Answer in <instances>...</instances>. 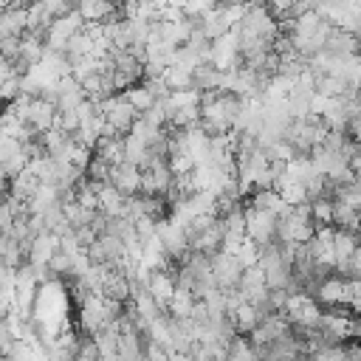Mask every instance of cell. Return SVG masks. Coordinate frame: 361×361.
<instances>
[{
    "label": "cell",
    "instance_id": "obj_3",
    "mask_svg": "<svg viewBox=\"0 0 361 361\" xmlns=\"http://www.w3.org/2000/svg\"><path fill=\"white\" fill-rule=\"evenodd\" d=\"M124 197H130V195H138L141 192V169L135 166V164H130V161H121V164H116L113 169H110V178H107Z\"/></svg>",
    "mask_w": 361,
    "mask_h": 361
},
{
    "label": "cell",
    "instance_id": "obj_6",
    "mask_svg": "<svg viewBox=\"0 0 361 361\" xmlns=\"http://www.w3.org/2000/svg\"><path fill=\"white\" fill-rule=\"evenodd\" d=\"M0 206H3V197H0Z\"/></svg>",
    "mask_w": 361,
    "mask_h": 361
},
{
    "label": "cell",
    "instance_id": "obj_2",
    "mask_svg": "<svg viewBox=\"0 0 361 361\" xmlns=\"http://www.w3.org/2000/svg\"><path fill=\"white\" fill-rule=\"evenodd\" d=\"M76 14L85 25H102L107 20H121V3L118 0H79Z\"/></svg>",
    "mask_w": 361,
    "mask_h": 361
},
{
    "label": "cell",
    "instance_id": "obj_4",
    "mask_svg": "<svg viewBox=\"0 0 361 361\" xmlns=\"http://www.w3.org/2000/svg\"><path fill=\"white\" fill-rule=\"evenodd\" d=\"M37 189H39V180H37V175H34L28 166H25L20 175H14V178L8 180V195L17 197V200H31Z\"/></svg>",
    "mask_w": 361,
    "mask_h": 361
},
{
    "label": "cell",
    "instance_id": "obj_5",
    "mask_svg": "<svg viewBox=\"0 0 361 361\" xmlns=\"http://www.w3.org/2000/svg\"><path fill=\"white\" fill-rule=\"evenodd\" d=\"M0 54H3V59L14 68V65H17V59H20V34L3 37V39H0Z\"/></svg>",
    "mask_w": 361,
    "mask_h": 361
},
{
    "label": "cell",
    "instance_id": "obj_1",
    "mask_svg": "<svg viewBox=\"0 0 361 361\" xmlns=\"http://www.w3.org/2000/svg\"><path fill=\"white\" fill-rule=\"evenodd\" d=\"M82 28H85V23H82V17L76 11H68L62 17H54L51 25H48V31H45V51H54V54L65 51L68 39L76 31H82Z\"/></svg>",
    "mask_w": 361,
    "mask_h": 361
}]
</instances>
